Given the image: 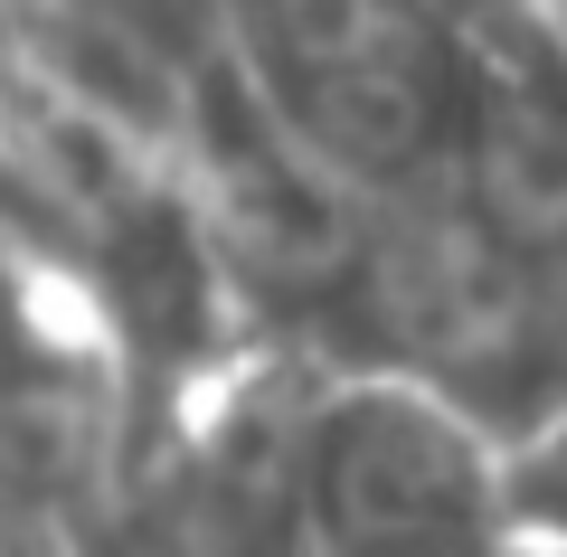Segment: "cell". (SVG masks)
I'll return each instance as SVG.
<instances>
[{"mask_svg": "<svg viewBox=\"0 0 567 557\" xmlns=\"http://www.w3.org/2000/svg\"><path fill=\"white\" fill-rule=\"evenodd\" d=\"M502 557H567V416L502 463Z\"/></svg>", "mask_w": 567, "mask_h": 557, "instance_id": "obj_2", "label": "cell"}, {"mask_svg": "<svg viewBox=\"0 0 567 557\" xmlns=\"http://www.w3.org/2000/svg\"><path fill=\"white\" fill-rule=\"evenodd\" d=\"M293 557H502V454L425 379L312 388L293 425Z\"/></svg>", "mask_w": 567, "mask_h": 557, "instance_id": "obj_1", "label": "cell"}]
</instances>
